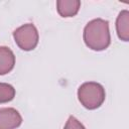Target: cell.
<instances>
[{"label": "cell", "instance_id": "7", "mask_svg": "<svg viewBox=\"0 0 129 129\" xmlns=\"http://www.w3.org/2000/svg\"><path fill=\"white\" fill-rule=\"evenodd\" d=\"M116 31L118 37L123 41L129 40V11L123 10L116 19Z\"/></svg>", "mask_w": 129, "mask_h": 129}, {"label": "cell", "instance_id": "9", "mask_svg": "<svg viewBox=\"0 0 129 129\" xmlns=\"http://www.w3.org/2000/svg\"><path fill=\"white\" fill-rule=\"evenodd\" d=\"M63 129H86V128L76 117L70 116Z\"/></svg>", "mask_w": 129, "mask_h": 129}, {"label": "cell", "instance_id": "6", "mask_svg": "<svg viewBox=\"0 0 129 129\" xmlns=\"http://www.w3.org/2000/svg\"><path fill=\"white\" fill-rule=\"evenodd\" d=\"M81 7V1L79 0H58L56 1V9L61 17L75 16Z\"/></svg>", "mask_w": 129, "mask_h": 129}, {"label": "cell", "instance_id": "4", "mask_svg": "<svg viewBox=\"0 0 129 129\" xmlns=\"http://www.w3.org/2000/svg\"><path fill=\"white\" fill-rule=\"evenodd\" d=\"M22 123L20 113L14 108H0V129H15Z\"/></svg>", "mask_w": 129, "mask_h": 129}, {"label": "cell", "instance_id": "1", "mask_svg": "<svg viewBox=\"0 0 129 129\" xmlns=\"http://www.w3.org/2000/svg\"><path fill=\"white\" fill-rule=\"evenodd\" d=\"M86 45L96 51L106 49L111 43L109 22L102 18H96L87 23L83 33Z\"/></svg>", "mask_w": 129, "mask_h": 129}, {"label": "cell", "instance_id": "8", "mask_svg": "<svg viewBox=\"0 0 129 129\" xmlns=\"http://www.w3.org/2000/svg\"><path fill=\"white\" fill-rule=\"evenodd\" d=\"M15 97V89L7 83H0V104L8 103Z\"/></svg>", "mask_w": 129, "mask_h": 129}, {"label": "cell", "instance_id": "2", "mask_svg": "<svg viewBox=\"0 0 129 129\" xmlns=\"http://www.w3.org/2000/svg\"><path fill=\"white\" fill-rule=\"evenodd\" d=\"M105 89L96 82H87L82 84L78 89V99L80 103L89 110H95L105 101Z\"/></svg>", "mask_w": 129, "mask_h": 129}, {"label": "cell", "instance_id": "3", "mask_svg": "<svg viewBox=\"0 0 129 129\" xmlns=\"http://www.w3.org/2000/svg\"><path fill=\"white\" fill-rule=\"evenodd\" d=\"M13 38L19 48L25 51H29L34 49L38 44L39 35L34 24L26 23L13 31Z\"/></svg>", "mask_w": 129, "mask_h": 129}, {"label": "cell", "instance_id": "5", "mask_svg": "<svg viewBox=\"0 0 129 129\" xmlns=\"http://www.w3.org/2000/svg\"><path fill=\"white\" fill-rule=\"evenodd\" d=\"M15 64V55L7 46H0V76L10 73Z\"/></svg>", "mask_w": 129, "mask_h": 129}]
</instances>
